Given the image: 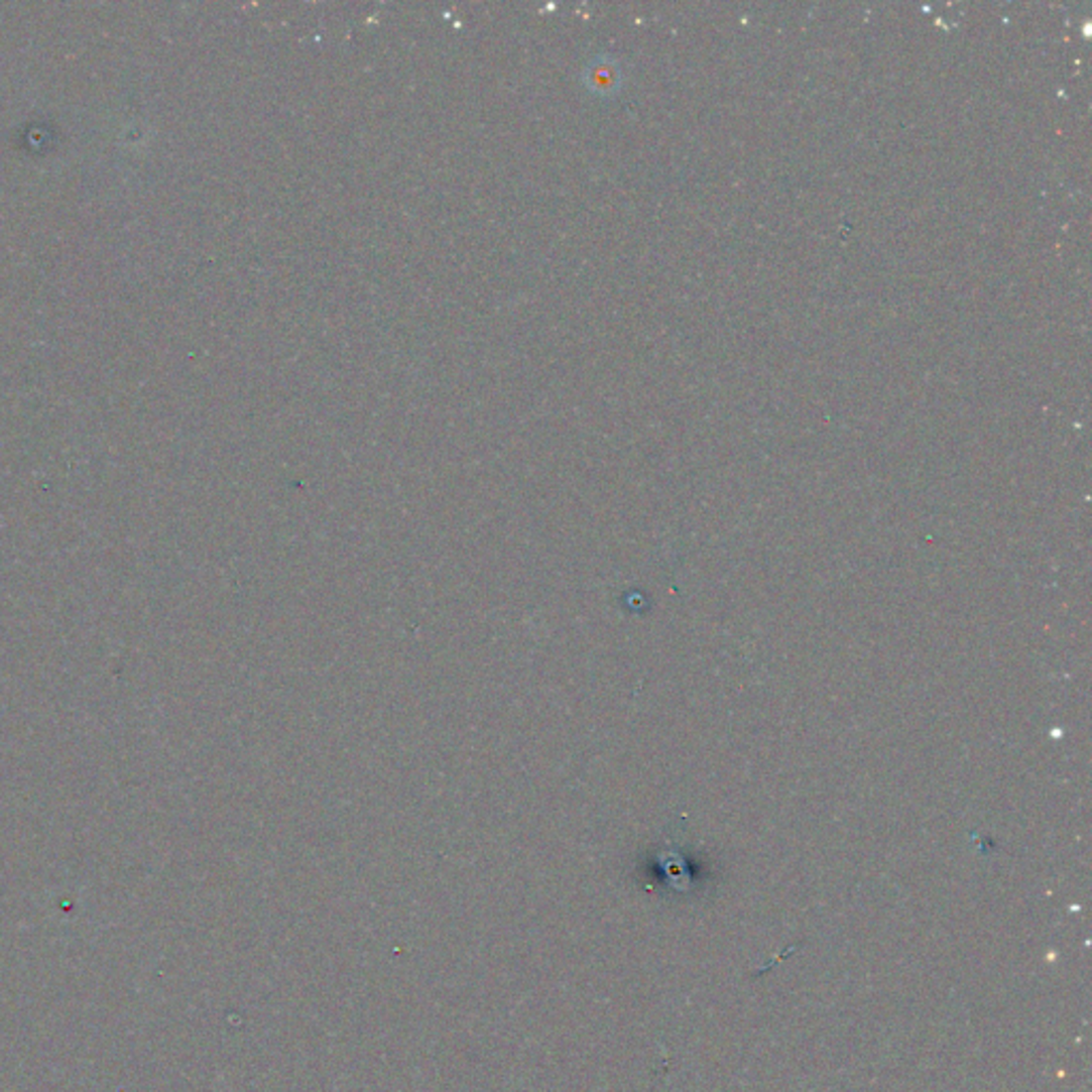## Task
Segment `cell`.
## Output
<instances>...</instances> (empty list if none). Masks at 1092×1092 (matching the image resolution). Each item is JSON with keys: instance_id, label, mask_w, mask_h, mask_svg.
Here are the masks:
<instances>
[{"instance_id": "6da1fadb", "label": "cell", "mask_w": 1092, "mask_h": 1092, "mask_svg": "<svg viewBox=\"0 0 1092 1092\" xmlns=\"http://www.w3.org/2000/svg\"><path fill=\"white\" fill-rule=\"evenodd\" d=\"M585 80H587V86L591 90H598V92H608L610 88H613L617 84V69L610 65L608 60L604 58H598L594 65L587 67L585 71Z\"/></svg>"}]
</instances>
